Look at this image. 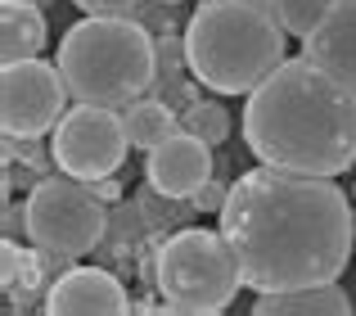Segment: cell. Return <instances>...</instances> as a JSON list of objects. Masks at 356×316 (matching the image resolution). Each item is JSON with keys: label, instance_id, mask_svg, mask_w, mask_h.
Returning <instances> with one entry per match:
<instances>
[{"label": "cell", "instance_id": "6da1fadb", "mask_svg": "<svg viewBox=\"0 0 356 316\" xmlns=\"http://www.w3.org/2000/svg\"><path fill=\"white\" fill-rule=\"evenodd\" d=\"M217 226L239 258L243 285L257 294L339 281L356 239L352 203L334 176L284 172L266 163L230 185Z\"/></svg>", "mask_w": 356, "mask_h": 316}, {"label": "cell", "instance_id": "7a4b0ae2", "mask_svg": "<svg viewBox=\"0 0 356 316\" xmlns=\"http://www.w3.org/2000/svg\"><path fill=\"white\" fill-rule=\"evenodd\" d=\"M243 145L257 163L307 176H339L356 163V90L316 68L284 59L243 104Z\"/></svg>", "mask_w": 356, "mask_h": 316}, {"label": "cell", "instance_id": "3957f363", "mask_svg": "<svg viewBox=\"0 0 356 316\" xmlns=\"http://www.w3.org/2000/svg\"><path fill=\"white\" fill-rule=\"evenodd\" d=\"M270 0H203L185 27V63L221 95H252L289 59Z\"/></svg>", "mask_w": 356, "mask_h": 316}, {"label": "cell", "instance_id": "277c9868", "mask_svg": "<svg viewBox=\"0 0 356 316\" xmlns=\"http://www.w3.org/2000/svg\"><path fill=\"white\" fill-rule=\"evenodd\" d=\"M59 72L77 104L127 109L154 86L158 45L136 18L90 14L59 41Z\"/></svg>", "mask_w": 356, "mask_h": 316}, {"label": "cell", "instance_id": "5b68a950", "mask_svg": "<svg viewBox=\"0 0 356 316\" xmlns=\"http://www.w3.org/2000/svg\"><path fill=\"white\" fill-rule=\"evenodd\" d=\"M154 281L167 312L176 316H221L235 303L243 271L230 239L208 226H185L158 248Z\"/></svg>", "mask_w": 356, "mask_h": 316}, {"label": "cell", "instance_id": "8992f818", "mask_svg": "<svg viewBox=\"0 0 356 316\" xmlns=\"http://www.w3.org/2000/svg\"><path fill=\"white\" fill-rule=\"evenodd\" d=\"M27 239L54 258H86L104 239V199L90 181L45 176L27 194Z\"/></svg>", "mask_w": 356, "mask_h": 316}, {"label": "cell", "instance_id": "52a82bcc", "mask_svg": "<svg viewBox=\"0 0 356 316\" xmlns=\"http://www.w3.org/2000/svg\"><path fill=\"white\" fill-rule=\"evenodd\" d=\"M127 123L118 109L104 104H72L50 132V158L59 172L77 176V181H99L113 176L127 158Z\"/></svg>", "mask_w": 356, "mask_h": 316}, {"label": "cell", "instance_id": "ba28073f", "mask_svg": "<svg viewBox=\"0 0 356 316\" xmlns=\"http://www.w3.org/2000/svg\"><path fill=\"white\" fill-rule=\"evenodd\" d=\"M68 81H63L59 63L41 59H18L0 68V127L14 141H41L59 127L68 113Z\"/></svg>", "mask_w": 356, "mask_h": 316}, {"label": "cell", "instance_id": "9c48e42d", "mask_svg": "<svg viewBox=\"0 0 356 316\" xmlns=\"http://www.w3.org/2000/svg\"><path fill=\"white\" fill-rule=\"evenodd\" d=\"M212 181V145L190 132L167 136L158 150H149V185L167 199H194Z\"/></svg>", "mask_w": 356, "mask_h": 316}, {"label": "cell", "instance_id": "30bf717a", "mask_svg": "<svg viewBox=\"0 0 356 316\" xmlns=\"http://www.w3.org/2000/svg\"><path fill=\"white\" fill-rule=\"evenodd\" d=\"M45 312L50 316H127L131 299L118 276L99 271V267H72L50 285Z\"/></svg>", "mask_w": 356, "mask_h": 316}, {"label": "cell", "instance_id": "8fae6325", "mask_svg": "<svg viewBox=\"0 0 356 316\" xmlns=\"http://www.w3.org/2000/svg\"><path fill=\"white\" fill-rule=\"evenodd\" d=\"M302 54L356 90V0H334L321 27L302 41Z\"/></svg>", "mask_w": 356, "mask_h": 316}, {"label": "cell", "instance_id": "7c38bea8", "mask_svg": "<svg viewBox=\"0 0 356 316\" xmlns=\"http://www.w3.org/2000/svg\"><path fill=\"white\" fill-rule=\"evenodd\" d=\"M252 316H352V299L339 281H325V285H302V290L257 294Z\"/></svg>", "mask_w": 356, "mask_h": 316}, {"label": "cell", "instance_id": "4fadbf2b", "mask_svg": "<svg viewBox=\"0 0 356 316\" xmlns=\"http://www.w3.org/2000/svg\"><path fill=\"white\" fill-rule=\"evenodd\" d=\"M45 50V18L32 0H0V59H41Z\"/></svg>", "mask_w": 356, "mask_h": 316}, {"label": "cell", "instance_id": "5bb4252c", "mask_svg": "<svg viewBox=\"0 0 356 316\" xmlns=\"http://www.w3.org/2000/svg\"><path fill=\"white\" fill-rule=\"evenodd\" d=\"M122 123H127L131 150H158L167 136L181 132V118H176L163 100H136V104H127Z\"/></svg>", "mask_w": 356, "mask_h": 316}, {"label": "cell", "instance_id": "9a60e30c", "mask_svg": "<svg viewBox=\"0 0 356 316\" xmlns=\"http://www.w3.org/2000/svg\"><path fill=\"white\" fill-rule=\"evenodd\" d=\"M334 0H270V9H275V18L284 23L289 36H298V41H307V36L321 27V18L330 14Z\"/></svg>", "mask_w": 356, "mask_h": 316}, {"label": "cell", "instance_id": "2e32d148", "mask_svg": "<svg viewBox=\"0 0 356 316\" xmlns=\"http://www.w3.org/2000/svg\"><path fill=\"white\" fill-rule=\"evenodd\" d=\"M181 132L199 136V141H208V145H221L230 136V113L221 104H212V100H194L181 113Z\"/></svg>", "mask_w": 356, "mask_h": 316}, {"label": "cell", "instance_id": "e0dca14e", "mask_svg": "<svg viewBox=\"0 0 356 316\" xmlns=\"http://www.w3.org/2000/svg\"><path fill=\"white\" fill-rule=\"evenodd\" d=\"M226 194H230V185L208 181L199 194H194V208H199V212H221V208H226Z\"/></svg>", "mask_w": 356, "mask_h": 316}, {"label": "cell", "instance_id": "ac0fdd59", "mask_svg": "<svg viewBox=\"0 0 356 316\" xmlns=\"http://www.w3.org/2000/svg\"><path fill=\"white\" fill-rule=\"evenodd\" d=\"M81 14H136L140 0H72Z\"/></svg>", "mask_w": 356, "mask_h": 316}, {"label": "cell", "instance_id": "d6986e66", "mask_svg": "<svg viewBox=\"0 0 356 316\" xmlns=\"http://www.w3.org/2000/svg\"><path fill=\"white\" fill-rule=\"evenodd\" d=\"M18 230L27 235V203H23V208H18V203L5 208V239H18Z\"/></svg>", "mask_w": 356, "mask_h": 316}, {"label": "cell", "instance_id": "ffe728a7", "mask_svg": "<svg viewBox=\"0 0 356 316\" xmlns=\"http://www.w3.org/2000/svg\"><path fill=\"white\" fill-rule=\"evenodd\" d=\"M90 185H95V194H99V199H104V203H113L118 199V181H113V176H99V181H90Z\"/></svg>", "mask_w": 356, "mask_h": 316}, {"label": "cell", "instance_id": "44dd1931", "mask_svg": "<svg viewBox=\"0 0 356 316\" xmlns=\"http://www.w3.org/2000/svg\"><path fill=\"white\" fill-rule=\"evenodd\" d=\"M32 5H41V9H45V5H54V0H32Z\"/></svg>", "mask_w": 356, "mask_h": 316}, {"label": "cell", "instance_id": "7402d4cb", "mask_svg": "<svg viewBox=\"0 0 356 316\" xmlns=\"http://www.w3.org/2000/svg\"><path fill=\"white\" fill-rule=\"evenodd\" d=\"M167 5H176V0H167Z\"/></svg>", "mask_w": 356, "mask_h": 316}]
</instances>
